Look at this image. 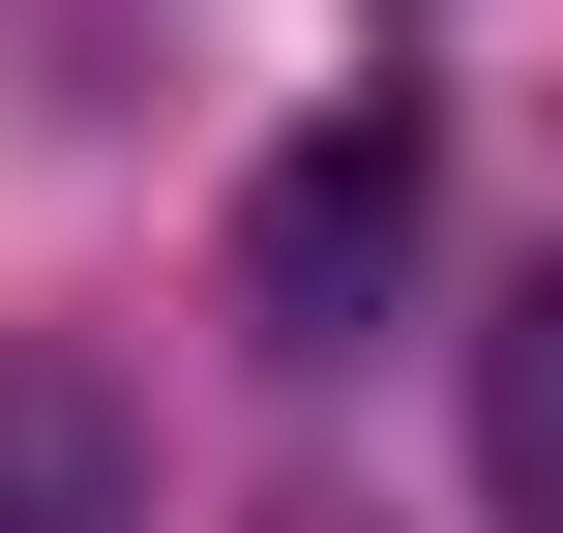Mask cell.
<instances>
[{
    "label": "cell",
    "mask_w": 563,
    "mask_h": 533,
    "mask_svg": "<svg viewBox=\"0 0 563 533\" xmlns=\"http://www.w3.org/2000/svg\"><path fill=\"white\" fill-rule=\"evenodd\" d=\"M416 208H445V148H416V119H327V148L238 208V326H267V356H356V297L416 267Z\"/></svg>",
    "instance_id": "cell-1"
},
{
    "label": "cell",
    "mask_w": 563,
    "mask_h": 533,
    "mask_svg": "<svg viewBox=\"0 0 563 533\" xmlns=\"http://www.w3.org/2000/svg\"><path fill=\"white\" fill-rule=\"evenodd\" d=\"M0 533H148V415L30 326H0Z\"/></svg>",
    "instance_id": "cell-2"
},
{
    "label": "cell",
    "mask_w": 563,
    "mask_h": 533,
    "mask_svg": "<svg viewBox=\"0 0 563 533\" xmlns=\"http://www.w3.org/2000/svg\"><path fill=\"white\" fill-rule=\"evenodd\" d=\"M475 475H505V533H563V267L475 326Z\"/></svg>",
    "instance_id": "cell-3"
}]
</instances>
